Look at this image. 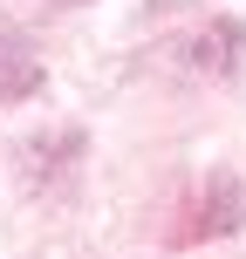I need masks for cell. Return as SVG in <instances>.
Wrapping results in <instances>:
<instances>
[{
    "instance_id": "1",
    "label": "cell",
    "mask_w": 246,
    "mask_h": 259,
    "mask_svg": "<svg viewBox=\"0 0 246 259\" xmlns=\"http://www.w3.org/2000/svg\"><path fill=\"white\" fill-rule=\"evenodd\" d=\"M34 89H41L34 48H27L21 34H7V27H0V103H27Z\"/></svg>"
}]
</instances>
